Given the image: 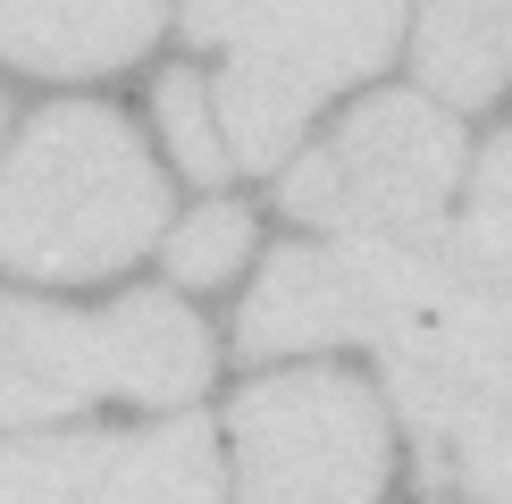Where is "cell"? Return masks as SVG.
<instances>
[{
  "instance_id": "cell-1",
  "label": "cell",
  "mask_w": 512,
  "mask_h": 504,
  "mask_svg": "<svg viewBox=\"0 0 512 504\" xmlns=\"http://www.w3.org/2000/svg\"><path fill=\"white\" fill-rule=\"evenodd\" d=\"M160 168L118 110H42L0 168V261L26 278H110L160 236Z\"/></svg>"
},
{
  "instance_id": "cell-2",
  "label": "cell",
  "mask_w": 512,
  "mask_h": 504,
  "mask_svg": "<svg viewBox=\"0 0 512 504\" xmlns=\"http://www.w3.org/2000/svg\"><path fill=\"white\" fill-rule=\"evenodd\" d=\"M210 378V328L168 294H126L93 311H51L0 294V429L59 420L93 395L185 404Z\"/></svg>"
},
{
  "instance_id": "cell-3",
  "label": "cell",
  "mask_w": 512,
  "mask_h": 504,
  "mask_svg": "<svg viewBox=\"0 0 512 504\" xmlns=\"http://www.w3.org/2000/svg\"><path fill=\"white\" fill-rule=\"evenodd\" d=\"M403 0H244L227 34L219 143L244 168H277L303 118L395 51Z\"/></svg>"
},
{
  "instance_id": "cell-4",
  "label": "cell",
  "mask_w": 512,
  "mask_h": 504,
  "mask_svg": "<svg viewBox=\"0 0 512 504\" xmlns=\"http://www.w3.org/2000/svg\"><path fill=\"white\" fill-rule=\"evenodd\" d=\"M445 311V227L412 236L286 244L236 311L244 353H319L345 336H395Z\"/></svg>"
},
{
  "instance_id": "cell-5",
  "label": "cell",
  "mask_w": 512,
  "mask_h": 504,
  "mask_svg": "<svg viewBox=\"0 0 512 504\" xmlns=\"http://www.w3.org/2000/svg\"><path fill=\"white\" fill-rule=\"evenodd\" d=\"M236 504H370L387 488V420L345 370L261 378L227 412Z\"/></svg>"
},
{
  "instance_id": "cell-6",
  "label": "cell",
  "mask_w": 512,
  "mask_h": 504,
  "mask_svg": "<svg viewBox=\"0 0 512 504\" xmlns=\"http://www.w3.org/2000/svg\"><path fill=\"white\" fill-rule=\"evenodd\" d=\"M462 177L454 118L420 93H378L319 143L311 160L286 168V210L336 236H412L437 227V202Z\"/></svg>"
},
{
  "instance_id": "cell-7",
  "label": "cell",
  "mask_w": 512,
  "mask_h": 504,
  "mask_svg": "<svg viewBox=\"0 0 512 504\" xmlns=\"http://www.w3.org/2000/svg\"><path fill=\"white\" fill-rule=\"evenodd\" d=\"M387 395L412 429L420 488L462 479L479 504H512V353L454 320H412L378 336Z\"/></svg>"
},
{
  "instance_id": "cell-8",
  "label": "cell",
  "mask_w": 512,
  "mask_h": 504,
  "mask_svg": "<svg viewBox=\"0 0 512 504\" xmlns=\"http://www.w3.org/2000/svg\"><path fill=\"white\" fill-rule=\"evenodd\" d=\"M0 504H227V471L210 420L160 429H84L0 446Z\"/></svg>"
},
{
  "instance_id": "cell-9",
  "label": "cell",
  "mask_w": 512,
  "mask_h": 504,
  "mask_svg": "<svg viewBox=\"0 0 512 504\" xmlns=\"http://www.w3.org/2000/svg\"><path fill=\"white\" fill-rule=\"evenodd\" d=\"M160 34V0H0V59L34 76H110Z\"/></svg>"
},
{
  "instance_id": "cell-10",
  "label": "cell",
  "mask_w": 512,
  "mask_h": 504,
  "mask_svg": "<svg viewBox=\"0 0 512 504\" xmlns=\"http://www.w3.org/2000/svg\"><path fill=\"white\" fill-rule=\"evenodd\" d=\"M437 320L512 353V135L487 143L479 194L462 210V227H445V311Z\"/></svg>"
},
{
  "instance_id": "cell-11",
  "label": "cell",
  "mask_w": 512,
  "mask_h": 504,
  "mask_svg": "<svg viewBox=\"0 0 512 504\" xmlns=\"http://www.w3.org/2000/svg\"><path fill=\"white\" fill-rule=\"evenodd\" d=\"M420 76L445 101H496L512 76V0H429L420 9Z\"/></svg>"
},
{
  "instance_id": "cell-12",
  "label": "cell",
  "mask_w": 512,
  "mask_h": 504,
  "mask_svg": "<svg viewBox=\"0 0 512 504\" xmlns=\"http://www.w3.org/2000/svg\"><path fill=\"white\" fill-rule=\"evenodd\" d=\"M244 252H252V219L236 202H202L185 227H168V269H177L185 286H219Z\"/></svg>"
},
{
  "instance_id": "cell-13",
  "label": "cell",
  "mask_w": 512,
  "mask_h": 504,
  "mask_svg": "<svg viewBox=\"0 0 512 504\" xmlns=\"http://www.w3.org/2000/svg\"><path fill=\"white\" fill-rule=\"evenodd\" d=\"M160 135H168V152H177L185 177H227V143H219V118H210V101H202V76H168L160 84Z\"/></svg>"
},
{
  "instance_id": "cell-14",
  "label": "cell",
  "mask_w": 512,
  "mask_h": 504,
  "mask_svg": "<svg viewBox=\"0 0 512 504\" xmlns=\"http://www.w3.org/2000/svg\"><path fill=\"white\" fill-rule=\"evenodd\" d=\"M236 17H244V0H185V34L194 42H227Z\"/></svg>"
}]
</instances>
